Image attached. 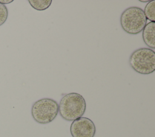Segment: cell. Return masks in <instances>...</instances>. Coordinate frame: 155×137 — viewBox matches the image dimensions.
<instances>
[{
  "label": "cell",
  "instance_id": "cell-1",
  "mask_svg": "<svg viewBox=\"0 0 155 137\" xmlns=\"http://www.w3.org/2000/svg\"><path fill=\"white\" fill-rule=\"evenodd\" d=\"M86 102L81 94L71 92L65 95L59 104V112L61 116L66 121H73L84 114Z\"/></svg>",
  "mask_w": 155,
  "mask_h": 137
},
{
  "label": "cell",
  "instance_id": "cell-2",
  "mask_svg": "<svg viewBox=\"0 0 155 137\" xmlns=\"http://www.w3.org/2000/svg\"><path fill=\"white\" fill-rule=\"evenodd\" d=\"M143 10L138 7L126 8L120 18V25L124 31L130 34H137L142 31L147 24Z\"/></svg>",
  "mask_w": 155,
  "mask_h": 137
},
{
  "label": "cell",
  "instance_id": "cell-3",
  "mask_svg": "<svg viewBox=\"0 0 155 137\" xmlns=\"http://www.w3.org/2000/svg\"><path fill=\"white\" fill-rule=\"evenodd\" d=\"M129 64L139 74H151L155 70V52L148 48L136 49L130 56Z\"/></svg>",
  "mask_w": 155,
  "mask_h": 137
},
{
  "label": "cell",
  "instance_id": "cell-4",
  "mask_svg": "<svg viewBox=\"0 0 155 137\" xmlns=\"http://www.w3.org/2000/svg\"><path fill=\"white\" fill-rule=\"evenodd\" d=\"M59 112V104L51 98H44L35 102L31 107V113L38 123L45 124L53 121Z\"/></svg>",
  "mask_w": 155,
  "mask_h": 137
},
{
  "label": "cell",
  "instance_id": "cell-5",
  "mask_svg": "<svg viewBox=\"0 0 155 137\" xmlns=\"http://www.w3.org/2000/svg\"><path fill=\"white\" fill-rule=\"evenodd\" d=\"M70 131L73 137H94L96 126L90 119L81 117L72 122Z\"/></svg>",
  "mask_w": 155,
  "mask_h": 137
},
{
  "label": "cell",
  "instance_id": "cell-6",
  "mask_svg": "<svg viewBox=\"0 0 155 137\" xmlns=\"http://www.w3.org/2000/svg\"><path fill=\"white\" fill-rule=\"evenodd\" d=\"M142 39L150 48H155V22H150L142 30Z\"/></svg>",
  "mask_w": 155,
  "mask_h": 137
},
{
  "label": "cell",
  "instance_id": "cell-7",
  "mask_svg": "<svg viewBox=\"0 0 155 137\" xmlns=\"http://www.w3.org/2000/svg\"><path fill=\"white\" fill-rule=\"evenodd\" d=\"M30 5L35 10L38 11H43L51 5V0H28Z\"/></svg>",
  "mask_w": 155,
  "mask_h": 137
},
{
  "label": "cell",
  "instance_id": "cell-8",
  "mask_svg": "<svg viewBox=\"0 0 155 137\" xmlns=\"http://www.w3.org/2000/svg\"><path fill=\"white\" fill-rule=\"evenodd\" d=\"M143 13L147 19L150 22H155V0L150 1L147 4Z\"/></svg>",
  "mask_w": 155,
  "mask_h": 137
},
{
  "label": "cell",
  "instance_id": "cell-9",
  "mask_svg": "<svg viewBox=\"0 0 155 137\" xmlns=\"http://www.w3.org/2000/svg\"><path fill=\"white\" fill-rule=\"evenodd\" d=\"M8 15V11L6 6L0 4V26L5 22L7 19Z\"/></svg>",
  "mask_w": 155,
  "mask_h": 137
},
{
  "label": "cell",
  "instance_id": "cell-10",
  "mask_svg": "<svg viewBox=\"0 0 155 137\" xmlns=\"http://www.w3.org/2000/svg\"><path fill=\"white\" fill-rule=\"evenodd\" d=\"M13 1V0H0V4H2L4 5L6 4H10Z\"/></svg>",
  "mask_w": 155,
  "mask_h": 137
},
{
  "label": "cell",
  "instance_id": "cell-11",
  "mask_svg": "<svg viewBox=\"0 0 155 137\" xmlns=\"http://www.w3.org/2000/svg\"><path fill=\"white\" fill-rule=\"evenodd\" d=\"M139 1H140V2H148L150 1H147V0H145H145H140Z\"/></svg>",
  "mask_w": 155,
  "mask_h": 137
}]
</instances>
